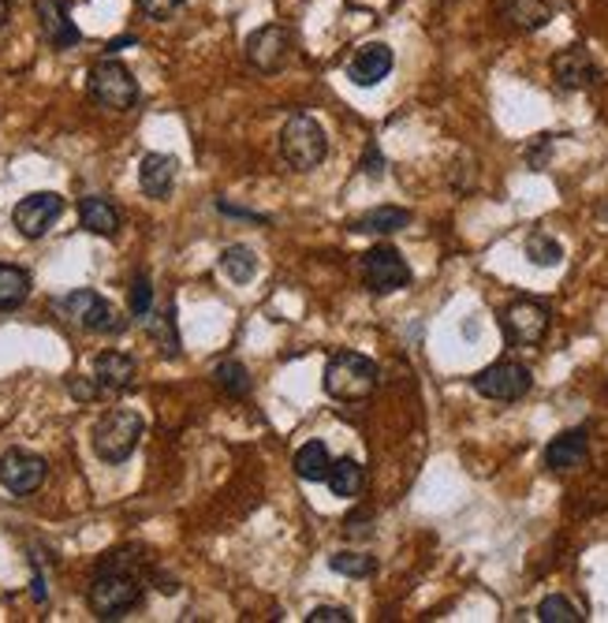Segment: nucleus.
Wrapping results in <instances>:
<instances>
[{
  "mask_svg": "<svg viewBox=\"0 0 608 623\" xmlns=\"http://www.w3.org/2000/svg\"><path fill=\"white\" fill-rule=\"evenodd\" d=\"M329 568L337 571V575H347V578H370L377 571V557L370 552H332L329 557Z\"/></svg>",
  "mask_w": 608,
  "mask_h": 623,
  "instance_id": "obj_27",
  "label": "nucleus"
},
{
  "mask_svg": "<svg viewBox=\"0 0 608 623\" xmlns=\"http://www.w3.org/2000/svg\"><path fill=\"white\" fill-rule=\"evenodd\" d=\"M90 98L105 109L127 113L139 101V82H135L131 67L119 64V60H98L90 67Z\"/></svg>",
  "mask_w": 608,
  "mask_h": 623,
  "instance_id": "obj_5",
  "label": "nucleus"
},
{
  "mask_svg": "<svg viewBox=\"0 0 608 623\" xmlns=\"http://www.w3.org/2000/svg\"><path fill=\"white\" fill-rule=\"evenodd\" d=\"M64 213V199L53 191H34L12 209V225L23 239H41Z\"/></svg>",
  "mask_w": 608,
  "mask_h": 623,
  "instance_id": "obj_10",
  "label": "nucleus"
},
{
  "mask_svg": "<svg viewBox=\"0 0 608 623\" xmlns=\"http://www.w3.org/2000/svg\"><path fill=\"white\" fill-rule=\"evenodd\" d=\"M534 385L530 370L522 363H511V358H501V363L485 366L482 373L474 378V392L485 399H496V404H516Z\"/></svg>",
  "mask_w": 608,
  "mask_h": 623,
  "instance_id": "obj_6",
  "label": "nucleus"
},
{
  "mask_svg": "<svg viewBox=\"0 0 608 623\" xmlns=\"http://www.w3.org/2000/svg\"><path fill=\"white\" fill-rule=\"evenodd\" d=\"M139 8L150 20H168V15H176L183 8V0H139Z\"/></svg>",
  "mask_w": 608,
  "mask_h": 623,
  "instance_id": "obj_32",
  "label": "nucleus"
},
{
  "mask_svg": "<svg viewBox=\"0 0 608 623\" xmlns=\"http://www.w3.org/2000/svg\"><path fill=\"white\" fill-rule=\"evenodd\" d=\"M329 448L321 445V441H311V445H303L295 452V474L303 478V482H325L329 478Z\"/></svg>",
  "mask_w": 608,
  "mask_h": 623,
  "instance_id": "obj_23",
  "label": "nucleus"
},
{
  "mask_svg": "<svg viewBox=\"0 0 608 623\" xmlns=\"http://www.w3.org/2000/svg\"><path fill=\"white\" fill-rule=\"evenodd\" d=\"M34 15H38L41 38H46L53 49H72L83 41L79 27L72 23V8H67V0H34Z\"/></svg>",
  "mask_w": 608,
  "mask_h": 623,
  "instance_id": "obj_12",
  "label": "nucleus"
},
{
  "mask_svg": "<svg viewBox=\"0 0 608 623\" xmlns=\"http://www.w3.org/2000/svg\"><path fill=\"white\" fill-rule=\"evenodd\" d=\"M93 381L98 389L109 392H124L135 385V358L124 352H101L93 358Z\"/></svg>",
  "mask_w": 608,
  "mask_h": 623,
  "instance_id": "obj_18",
  "label": "nucleus"
},
{
  "mask_svg": "<svg viewBox=\"0 0 608 623\" xmlns=\"http://www.w3.org/2000/svg\"><path fill=\"white\" fill-rule=\"evenodd\" d=\"M30 295V272L0 262V310H15Z\"/></svg>",
  "mask_w": 608,
  "mask_h": 623,
  "instance_id": "obj_22",
  "label": "nucleus"
},
{
  "mask_svg": "<svg viewBox=\"0 0 608 623\" xmlns=\"http://www.w3.org/2000/svg\"><path fill=\"white\" fill-rule=\"evenodd\" d=\"M363 280L373 295H392L410 284V269L396 246H373L363 254Z\"/></svg>",
  "mask_w": 608,
  "mask_h": 623,
  "instance_id": "obj_7",
  "label": "nucleus"
},
{
  "mask_svg": "<svg viewBox=\"0 0 608 623\" xmlns=\"http://www.w3.org/2000/svg\"><path fill=\"white\" fill-rule=\"evenodd\" d=\"M150 336L161 344V352L168 358L179 355V336H176V321H173V310L157 314V318H150Z\"/></svg>",
  "mask_w": 608,
  "mask_h": 623,
  "instance_id": "obj_30",
  "label": "nucleus"
},
{
  "mask_svg": "<svg viewBox=\"0 0 608 623\" xmlns=\"http://www.w3.org/2000/svg\"><path fill=\"white\" fill-rule=\"evenodd\" d=\"M504 15L522 30H537L553 20V8L545 0H504Z\"/></svg>",
  "mask_w": 608,
  "mask_h": 623,
  "instance_id": "obj_25",
  "label": "nucleus"
},
{
  "mask_svg": "<svg viewBox=\"0 0 608 623\" xmlns=\"http://www.w3.org/2000/svg\"><path fill=\"white\" fill-rule=\"evenodd\" d=\"M49 467L41 456H34L27 448H8L0 452V485H4L12 497H30L41 490Z\"/></svg>",
  "mask_w": 608,
  "mask_h": 623,
  "instance_id": "obj_8",
  "label": "nucleus"
},
{
  "mask_svg": "<svg viewBox=\"0 0 608 623\" xmlns=\"http://www.w3.org/2000/svg\"><path fill=\"white\" fill-rule=\"evenodd\" d=\"M64 310L72 314V318L79 321L83 329H90V332H116L119 329L116 310L98 292H90V288H79V292L67 295L64 298Z\"/></svg>",
  "mask_w": 608,
  "mask_h": 623,
  "instance_id": "obj_13",
  "label": "nucleus"
},
{
  "mask_svg": "<svg viewBox=\"0 0 608 623\" xmlns=\"http://www.w3.org/2000/svg\"><path fill=\"white\" fill-rule=\"evenodd\" d=\"M306 623H351V612L340 605H318V609H311Z\"/></svg>",
  "mask_w": 608,
  "mask_h": 623,
  "instance_id": "obj_33",
  "label": "nucleus"
},
{
  "mask_svg": "<svg viewBox=\"0 0 608 623\" xmlns=\"http://www.w3.org/2000/svg\"><path fill=\"white\" fill-rule=\"evenodd\" d=\"M72 392H75L79 399H93V396H98V392H93L87 381H72Z\"/></svg>",
  "mask_w": 608,
  "mask_h": 623,
  "instance_id": "obj_35",
  "label": "nucleus"
},
{
  "mask_svg": "<svg viewBox=\"0 0 608 623\" xmlns=\"http://www.w3.org/2000/svg\"><path fill=\"white\" fill-rule=\"evenodd\" d=\"M79 220L83 228L93 236H116L119 232V213L109 199H98V194H90V199L79 202Z\"/></svg>",
  "mask_w": 608,
  "mask_h": 623,
  "instance_id": "obj_19",
  "label": "nucleus"
},
{
  "mask_svg": "<svg viewBox=\"0 0 608 623\" xmlns=\"http://www.w3.org/2000/svg\"><path fill=\"white\" fill-rule=\"evenodd\" d=\"M220 272H225L232 284H251L254 272H258V258H254L251 246L236 243V246H228V251L220 254Z\"/></svg>",
  "mask_w": 608,
  "mask_h": 623,
  "instance_id": "obj_24",
  "label": "nucleus"
},
{
  "mask_svg": "<svg viewBox=\"0 0 608 623\" xmlns=\"http://www.w3.org/2000/svg\"><path fill=\"white\" fill-rule=\"evenodd\" d=\"M329 490H332V497H358L363 493V485H366V474H363V467L355 463V459H337V463L329 467Z\"/></svg>",
  "mask_w": 608,
  "mask_h": 623,
  "instance_id": "obj_21",
  "label": "nucleus"
},
{
  "mask_svg": "<svg viewBox=\"0 0 608 623\" xmlns=\"http://www.w3.org/2000/svg\"><path fill=\"white\" fill-rule=\"evenodd\" d=\"M410 225V213L400 209V206H377L370 213H363V217L355 220V232H373V236H392L400 232V228Z\"/></svg>",
  "mask_w": 608,
  "mask_h": 623,
  "instance_id": "obj_20",
  "label": "nucleus"
},
{
  "mask_svg": "<svg viewBox=\"0 0 608 623\" xmlns=\"http://www.w3.org/2000/svg\"><path fill=\"white\" fill-rule=\"evenodd\" d=\"M377 389V363L358 352H340L325 366V392L340 404L370 399Z\"/></svg>",
  "mask_w": 608,
  "mask_h": 623,
  "instance_id": "obj_1",
  "label": "nucleus"
},
{
  "mask_svg": "<svg viewBox=\"0 0 608 623\" xmlns=\"http://www.w3.org/2000/svg\"><path fill=\"white\" fill-rule=\"evenodd\" d=\"M363 168H366V176H370V179H381V176H384V157H381V150H377V142H370V147H366Z\"/></svg>",
  "mask_w": 608,
  "mask_h": 623,
  "instance_id": "obj_34",
  "label": "nucleus"
},
{
  "mask_svg": "<svg viewBox=\"0 0 608 623\" xmlns=\"http://www.w3.org/2000/svg\"><path fill=\"white\" fill-rule=\"evenodd\" d=\"M537 620L542 623H582V612L563 594H549L537 605Z\"/></svg>",
  "mask_w": 608,
  "mask_h": 623,
  "instance_id": "obj_29",
  "label": "nucleus"
},
{
  "mask_svg": "<svg viewBox=\"0 0 608 623\" xmlns=\"http://www.w3.org/2000/svg\"><path fill=\"white\" fill-rule=\"evenodd\" d=\"M176 157L168 153H145L139 165V187L150 199H168V191L176 187Z\"/></svg>",
  "mask_w": 608,
  "mask_h": 623,
  "instance_id": "obj_16",
  "label": "nucleus"
},
{
  "mask_svg": "<svg viewBox=\"0 0 608 623\" xmlns=\"http://www.w3.org/2000/svg\"><path fill=\"white\" fill-rule=\"evenodd\" d=\"M8 15H12V4H8V0H0V27L8 23Z\"/></svg>",
  "mask_w": 608,
  "mask_h": 623,
  "instance_id": "obj_36",
  "label": "nucleus"
},
{
  "mask_svg": "<svg viewBox=\"0 0 608 623\" xmlns=\"http://www.w3.org/2000/svg\"><path fill=\"white\" fill-rule=\"evenodd\" d=\"M280 153H284V161L291 168H299V173L318 168L325 161V153H329L325 127L311 116H291L284 124V131H280Z\"/></svg>",
  "mask_w": 608,
  "mask_h": 623,
  "instance_id": "obj_4",
  "label": "nucleus"
},
{
  "mask_svg": "<svg viewBox=\"0 0 608 623\" xmlns=\"http://www.w3.org/2000/svg\"><path fill=\"white\" fill-rule=\"evenodd\" d=\"M549 332V306L534 303V298H516V303L504 310V336L519 347H534L545 340Z\"/></svg>",
  "mask_w": 608,
  "mask_h": 623,
  "instance_id": "obj_9",
  "label": "nucleus"
},
{
  "mask_svg": "<svg viewBox=\"0 0 608 623\" xmlns=\"http://www.w3.org/2000/svg\"><path fill=\"white\" fill-rule=\"evenodd\" d=\"M586 456H590L586 430H568L545 448V467L549 471H575V467L586 463Z\"/></svg>",
  "mask_w": 608,
  "mask_h": 623,
  "instance_id": "obj_17",
  "label": "nucleus"
},
{
  "mask_svg": "<svg viewBox=\"0 0 608 623\" xmlns=\"http://www.w3.org/2000/svg\"><path fill=\"white\" fill-rule=\"evenodd\" d=\"M392 64H396V56H392V49L384 46V41H366V46L351 56L347 79L355 82V87H377L381 79H389Z\"/></svg>",
  "mask_w": 608,
  "mask_h": 623,
  "instance_id": "obj_14",
  "label": "nucleus"
},
{
  "mask_svg": "<svg viewBox=\"0 0 608 623\" xmlns=\"http://www.w3.org/2000/svg\"><path fill=\"white\" fill-rule=\"evenodd\" d=\"M527 258L534 262V266H560V258H563V246L556 243L553 236H545V232H534L527 239Z\"/></svg>",
  "mask_w": 608,
  "mask_h": 623,
  "instance_id": "obj_28",
  "label": "nucleus"
},
{
  "mask_svg": "<svg viewBox=\"0 0 608 623\" xmlns=\"http://www.w3.org/2000/svg\"><path fill=\"white\" fill-rule=\"evenodd\" d=\"M213 381H217V389L228 392L232 399H243L246 392H251V373H246V366L236 363V358H228V363H217V370H213Z\"/></svg>",
  "mask_w": 608,
  "mask_h": 623,
  "instance_id": "obj_26",
  "label": "nucleus"
},
{
  "mask_svg": "<svg viewBox=\"0 0 608 623\" xmlns=\"http://www.w3.org/2000/svg\"><path fill=\"white\" fill-rule=\"evenodd\" d=\"M142 430L145 425L139 415L127 411V407H116V411H109L98 425H93V452H98V459L109 467L127 463L131 452L139 448Z\"/></svg>",
  "mask_w": 608,
  "mask_h": 623,
  "instance_id": "obj_3",
  "label": "nucleus"
},
{
  "mask_svg": "<svg viewBox=\"0 0 608 623\" xmlns=\"http://www.w3.org/2000/svg\"><path fill=\"white\" fill-rule=\"evenodd\" d=\"M291 56V34L284 27H262L254 30L251 38H246V60H251V67H258V72L273 75L280 72V67L288 64Z\"/></svg>",
  "mask_w": 608,
  "mask_h": 623,
  "instance_id": "obj_11",
  "label": "nucleus"
},
{
  "mask_svg": "<svg viewBox=\"0 0 608 623\" xmlns=\"http://www.w3.org/2000/svg\"><path fill=\"white\" fill-rule=\"evenodd\" d=\"M150 306H153V288H150V277L139 272L131 284V314L135 318H150Z\"/></svg>",
  "mask_w": 608,
  "mask_h": 623,
  "instance_id": "obj_31",
  "label": "nucleus"
},
{
  "mask_svg": "<svg viewBox=\"0 0 608 623\" xmlns=\"http://www.w3.org/2000/svg\"><path fill=\"white\" fill-rule=\"evenodd\" d=\"M87 601H90L93 616L119 620L124 612H131L135 605L142 601V583H139V575H131V571L109 564L105 571H98V575H93Z\"/></svg>",
  "mask_w": 608,
  "mask_h": 623,
  "instance_id": "obj_2",
  "label": "nucleus"
},
{
  "mask_svg": "<svg viewBox=\"0 0 608 623\" xmlns=\"http://www.w3.org/2000/svg\"><path fill=\"white\" fill-rule=\"evenodd\" d=\"M597 75H601V72H597L594 56H590L586 49H579V46H571V49H563V53L553 56V79L560 82L563 90L594 87Z\"/></svg>",
  "mask_w": 608,
  "mask_h": 623,
  "instance_id": "obj_15",
  "label": "nucleus"
}]
</instances>
